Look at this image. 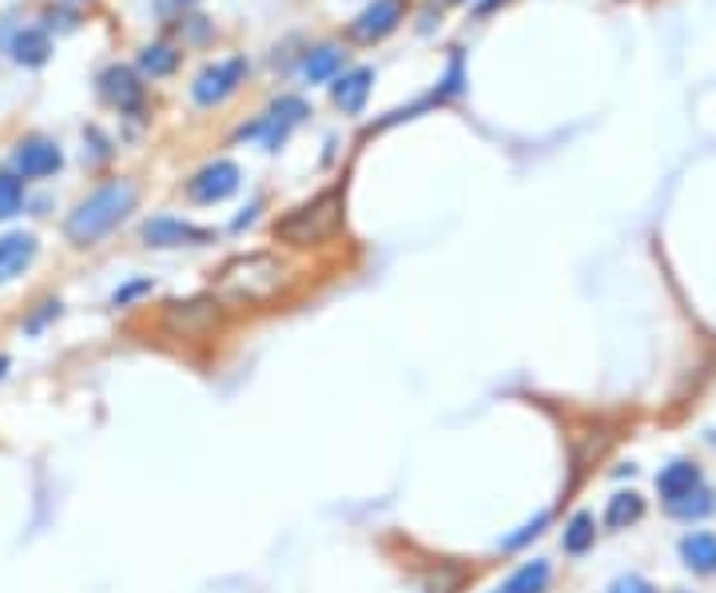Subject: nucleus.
Here are the masks:
<instances>
[{
  "mask_svg": "<svg viewBox=\"0 0 716 593\" xmlns=\"http://www.w3.org/2000/svg\"><path fill=\"white\" fill-rule=\"evenodd\" d=\"M295 283V271L275 251H247L215 276V295L236 308H267L279 295H286Z\"/></svg>",
  "mask_w": 716,
  "mask_h": 593,
  "instance_id": "f257e3e1",
  "label": "nucleus"
},
{
  "mask_svg": "<svg viewBox=\"0 0 716 593\" xmlns=\"http://www.w3.org/2000/svg\"><path fill=\"white\" fill-rule=\"evenodd\" d=\"M132 207H135V184L112 180V184H100L93 195H84L80 204L72 207L64 231H68V239L76 247H93L112 227H120V219H128Z\"/></svg>",
  "mask_w": 716,
  "mask_h": 593,
  "instance_id": "f03ea898",
  "label": "nucleus"
},
{
  "mask_svg": "<svg viewBox=\"0 0 716 593\" xmlns=\"http://www.w3.org/2000/svg\"><path fill=\"white\" fill-rule=\"evenodd\" d=\"M338 224H343V192L330 187L275 219V239L286 247H318L335 236Z\"/></svg>",
  "mask_w": 716,
  "mask_h": 593,
  "instance_id": "7ed1b4c3",
  "label": "nucleus"
},
{
  "mask_svg": "<svg viewBox=\"0 0 716 593\" xmlns=\"http://www.w3.org/2000/svg\"><path fill=\"white\" fill-rule=\"evenodd\" d=\"M307 116H311V108L303 96H279L259 120L239 128V140H256V143H263V152H279V148L286 143V136L295 132Z\"/></svg>",
  "mask_w": 716,
  "mask_h": 593,
  "instance_id": "20e7f679",
  "label": "nucleus"
},
{
  "mask_svg": "<svg viewBox=\"0 0 716 593\" xmlns=\"http://www.w3.org/2000/svg\"><path fill=\"white\" fill-rule=\"evenodd\" d=\"M247 72H251L247 56H227V61L207 64V68L199 72V76H195V84H192L195 104H204V108L224 104L231 93H239V84L247 80Z\"/></svg>",
  "mask_w": 716,
  "mask_h": 593,
  "instance_id": "39448f33",
  "label": "nucleus"
},
{
  "mask_svg": "<svg viewBox=\"0 0 716 593\" xmlns=\"http://www.w3.org/2000/svg\"><path fill=\"white\" fill-rule=\"evenodd\" d=\"M239 180H243V172L231 160H211V164H204L187 180V200H195V204H224L227 195L239 192Z\"/></svg>",
  "mask_w": 716,
  "mask_h": 593,
  "instance_id": "423d86ee",
  "label": "nucleus"
},
{
  "mask_svg": "<svg viewBox=\"0 0 716 593\" xmlns=\"http://www.w3.org/2000/svg\"><path fill=\"white\" fill-rule=\"evenodd\" d=\"M140 239L148 247H204L215 239L211 227L187 224V219H175V215H155L140 227Z\"/></svg>",
  "mask_w": 716,
  "mask_h": 593,
  "instance_id": "0eeeda50",
  "label": "nucleus"
},
{
  "mask_svg": "<svg viewBox=\"0 0 716 593\" xmlns=\"http://www.w3.org/2000/svg\"><path fill=\"white\" fill-rule=\"evenodd\" d=\"M12 168L21 180H48L64 168V152L61 143L44 140V136H29V140L17 143V152H12Z\"/></svg>",
  "mask_w": 716,
  "mask_h": 593,
  "instance_id": "6e6552de",
  "label": "nucleus"
},
{
  "mask_svg": "<svg viewBox=\"0 0 716 593\" xmlns=\"http://www.w3.org/2000/svg\"><path fill=\"white\" fill-rule=\"evenodd\" d=\"M402 17H406V0H370L367 9L350 21V36L362 44H375L399 29Z\"/></svg>",
  "mask_w": 716,
  "mask_h": 593,
  "instance_id": "1a4fd4ad",
  "label": "nucleus"
},
{
  "mask_svg": "<svg viewBox=\"0 0 716 593\" xmlns=\"http://www.w3.org/2000/svg\"><path fill=\"white\" fill-rule=\"evenodd\" d=\"M100 96L108 104H116L120 112H140L143 104V84L135 80L132 68H123V64H112V68L100 72Z\"/></svg>",
  "mask_w": 716,
  "mask_h": 593,
  "instance_id": "9d476101",
  "label": "nucleus"
},
{
  "mask_svg": "<svg viewBox=\"0 0 716 593\" xmlns=\"http://www.w3.org/2000/svg\"><path fill=\"white\" fill-rule=\"evenodd\" d=\"M370 84H375V68H350V72H343V76H335L330 100H335V108H343L347 116H358L367 108Z\"/></svg>",
  "mask_w": 716,
  "mask_h": 593,
  "instance_id": "9b49d317",
  "label": "nucleus"
},
{
  "mask_svg": "<svg viewBox=\"0 0 716 593\" xmlns=\"http://www.w3.org/2000/svg\"><path fill=\"white\" fill-rule=\"evenodd\" d=\"M701 486H705V482H701V466H696V462H685V459L669 462L665 471L657 474V494L665 498V506L688 498V494L701 490Z\"/></svg>",
  "mask_w": 716,
  "mask_h": 593,
  "instance_id": "f8f14e48",
  "label": "nucleus"
},
{
  "mask_svg": "<svg viewBox=\"0 0 716 593\" xmlns=\"http://www.w3.org/2000/svg\"><path fill=\"white\" fill-rule=\"evenodd\" d=\"M32 259H36V236H29V231L0 236V283H12L17 276H24V267Z\"/></svg>",
  "mask_w": 716,
  "mask_h": 593,
  "instance_id": "ddd939ff",
  "label": "nucleus"
},
{
  "mask_svg": "<svg viewBox=\"0 0 716 593\" xmlns=\"http://www.w3.org/2000/svg\"><path fill=\"white\" fill-rule=\"evenodd\" d=\"M4 48L12 52V61L17 64H29V68H41L44 61L52 56V41L44 29H12L9 36H4Z\"/></svg>",
  "mask_w": 716,
  "mask_h": 593,
  "instance_id": "4468645a",
  "label": "nucleus"
},
{
  "mask_svg": "<svg viewBox=\"0 0 716 593\" xmlns=\"http://www.w3.org/2000/svg\"><path fill=\"white\" fill-rule=\"evenodd\" d=\"M172 323H180L184 335H207L219 323V308L207 303V299H192V303H172Z\"/></svg>",
  "mask_w": 716,
  "mask_h": 593,
  "instance_id": "2eb2a0df",
  "label": "nucleus"
},
{
  "mask_svg": "<svg viewBox=\"0 0 716 593\" xmlns=\"http://www.w3.org/2000/svg\"><path fill=\"white\" fill-rule=\"evenodd\" d=\"M681 562L693 573H716V533L696 530L681 538Z\"/></svg>",
  "mask_w": 716,
  "mask_h": 593,
  "instance_id": "dca6fc26",
  "label": "nucleus"
},
{
  "mask_svg": "<svg viewBox=\"0 0 716 593\" xmlns=\"http://www.w3.org/2000/svg\"><path fill=\"white\" fill-rule=\"evenodd\" d=\"M597 542V518L589 510H577L562 530V550L569 558H585Z\"/></svg>",
  "mask_w": 716,
  "mask_h": 593,
  "instance_id": "f3484780",
  "label": "nucleus"
},
{
  "mask_svg": "<svg viewBox=\"0 0 716 593\" xmlns=\"http://www.w3.org/2000/svg\"><path fill=\"white\" fill-rule=\"evenodd\" d=\"M550 578H553V565L545 558H533V562L518 565V570L506 578L501 593H545L550 590Z\"/></svg>",
  "mask_w": 716,
  "mask_h": 593,
  "instance_id": "a211bd4d",
  "label": "nucleus"
},
{
  "mask_svg": "<svg viewBox=\"0 0 716 593\" xmlns=\"http://www.w3.org/2000/svg\"><path fill=\"white\" fill-rule=\"evenodd\" d=\"M644 518V498L633 490H617L614 498H609V506H605V526L609 530H629V526H637Z\"/></svg>",
  "mask_w": 716,
  "mask_h": 593,
  "instance_id": "6ab92c4d",
  "label": "nucleus"
},
{
  "mask_svg": "<svg viewBox=\"0 0 716 593\" xmlns=\"http://www.w3.org/2000/svg\"><path fill=\"white\" fill-rule=\"evenodd\" d=\"M343 61H347V52L338 48V44H318L307 61H303V76H307L311 84L335 80V72L343 68Z\"/></svg>",
  "mask_w": 716,
  "mask_h": 593,
  "instance_id": "aec40b11",
  "label": "nucleus"
},
{
  "mask_svg": "<svg viewBox=\"0 0 716 593\" xmlns=\"http://www.w3.org/2000/svg\"><path fill=\"white\" fill-rule=\"evenodd\" d=\"M713 510H716V494L708 490V486H701V490H693L688 498H681V502H673V506H669V514H673V518H681V522H701V518H708Z\"/></svg>",
  "mask_w": 716,
  "mask_h": 593,
  "instance_id": "412c9836",
  "label": "nucleus"
},
{
  "mask_svg": "<svg viewBox=\"0 0 716 593\" xmlns=\"http://www.w3.org/2000/svg\"><path fill=\"white\" fill-rule=\"evenodd\" d=\"M545 526H550V510H538V514H533V518H530V522H522L513 533H506V538H501L498 546H501V550H506V553L525 550V546H530V542H538V538H542Z\"/></svg>",
  "mask_w": 716,
  "mask_h": 593,
  "instance_id": "4be33fe9",
  "label": "nucleus"
},
{
  "mask_svg": "<svg viewBox=\"0 0 716 593\" xmlns=\"http://www.w3.org/2000/svg\"><path fill=\"white\" fill-rule=\"evenodd\" d=\"M140 68L152 72V76H172V72L180 68V52H175L172 44H148V48L140 52Z\"/></svg>",
  "mask_w": 716,
  "mask_h": 593,
  "instance_id": "5701e85b",
  "label": "nucleus"
},
{
  "mask_svg": "<svg viewBox=\"0 0 716 593\" xmlns=\"http://www.w3.org/2000/svg\"><path fill=\"white\" fill-rule=\"evenodd\" d=\"M24 207V184L21 175L0 172V219H12V215Z\"/></svg>",
  "mask_w": 716,
  "mask_h": 593,
  "instance_id": "b1692460",
  "label": "nucleus"
},
{
  "mask_svg": "<svg viewBox=\"0 0 716 593\" xmlns=\"http://www.w3.org/2000/svg\"><path fill=\"white\" fill-rule=\"evenodd\" d=\"M605 593H657V590L644 582V578H637V573H625V578H617Z\"/></svg>",
  "mask_w": 716,
  "mask_h": 593,
  "instance_id": "393cba45",
  "label": "nucleus"
},
{
  "mask_svg": "<svg viewBox=\"0 0 716 593\" xmlns=\"http://www.w3.org/2000/svg\"><path fill=\"white\" fill-rule=\"evenodd\" d=\"M148 291H152V283H148V279H135V283H128V287H120V291H116L112 303H116V308H128L135 295H148Z\"/></svg>",
  "mask_w": 716,
  "mask_h": 593,
  "instance_id": "a878e982",
  "label": "nucleus"
},
{
  "mask_svg": "<svg viewBox=\"0 0 716 593\" xmlns=\"http://www.w3.org/2000/svg\"><path fill=\"white\" fill-rule=\"evenodd\" d=\"M4 370H9V358L0 355V379H4Z\"/></svg>",
  "mask_w": 716,
  "mask_h": 593,
  "instance_id": "bb28decb",
  "label": "nucleus"
},
{
  "mask_svg": "<svg viewBox=\"0 0 716 593\" xmlns=\"http://www.w3.org/2000/svg\"><path fill=\"white\" fill-rule=\"evenodd\" d=\"M446 4H466V0H446Z\"/></svg>",
  "mask_w": 716,
  "mask_h": 593,
  "instance_id": "cd10ccee",
  "label": "nucleus"
},
{
  "mask_svg": "<svg viewBox=\"0 0 716 593\" xmlns=\"http://www.w3.org/2000/svg\"><path fill=\"white\" fill-rule=\"evenodd\" d=\"M713 442H716V430H713Z\"/></svg>",
  "mask_w": 716,
  "mask_h": 593,
  "instance_id": "c85d7f7f",
  "label": "nucleus"
},
{
  "mask_svg": "<svg viewBox=\"0 0 716 593\" xmlns=\"http://www.w3.org/2000/svg\"><path fill=\"white\" fill-rule=\"evenodd\" d=\"M498 593H501V590H498Z\"/></svg>",
  "mask_w": 716,
  "mask_h": 593,
  "instance_id": "c756f323",
  "label": "nucleus"
}]
</instances>
